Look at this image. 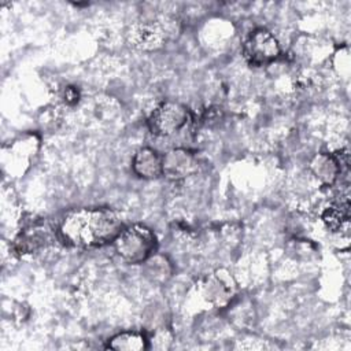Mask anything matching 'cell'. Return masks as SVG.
<instances>
[{
    "label": "cell",
    "instance_id": "1",
    "mask_svg": "<svg viewBox=\"0 0 351 351\" xmlns=\"http://www.w3.org/2000/svg\"><path fill=\"white\" fill-rule=\"evenodd\" d=\"M122 229L119 215L110 208H78L63 217L58 236L70 247L97 248L112 243Z\"/></svg>",
    "mask_w": 351,
    "mask_h": 351
},
{
    "label": "cell",
    "instance_id": "7",
    "mask_svg": "<svg viewBox=\"0 0 351 351\" xmlns=\"http://www.w3.org/2000/svg\"><path fill=\"white\" fill-rule=\"evenodd\" d=\"M136 176L144 180H155L162 176V158L152 148H140L132 160Z\"/></svg>",
    "mask_w": 351,
    "mask_h": 351
},
{
    "label": "cell",
    "instance_id": "5",
    "mask_svg": "<svg viewBox=\"0 0 351 351\" xmlns=\"http://www.w3.org/2000/svg\"><path fill=\"white\" fill-rule=\"evenodd\" d=\"M197 170V158L185 148H173L162 156V176L171 181L185 180Z\"/></svg>",
    "mask_w": 351,
    "mask_h": 351
},
{
    "label": "cell",
    "instance_id": "2",
    "mask_svg": "<svg viewBox=\"0 0 351 351\" xmlns=\"http://www.w3.org/2000/svg\"><path fill=\"white\" fill-rule=\"evenodd\" d=\"M112 243L115 252L121 259L130 265L144 263L152 256L156 248V237L154 232L140 223L122 229Z\"/></svg>",
    "mask_w": 351,
    "mask_h": 351
},
{
    "label": "cell",
    "instance_id": "4",
    "mask_svg": "<svg viewBox=\"0 0 351 351\" xmlns=\"http://www.w3.org/2000/svg\"><path fill=\"white\" fill-rule=\"evenodd\" d=\"M281 53L277 38L266 29L254 30L243 44V55L252 66H266Z\"/></svg>",
    "mask_w": 351,
    "mask_h": 351
},
{
    "label": "cell",
    "instance_id": "11",
    "mask_svg": "<svg viewBox=\"0 0 351 351\" xmlns=\"http://www.w3.org/2000/svg\"><path fill=\"white\" fill-rule=\"evenodd\" d=\"M322 222L330 232L348 230V203L330 206L322 214Z\"/></svg>",
    "mask_w": 351,
    "mask_h": 351
},
{
    "label": "cell",
    "instance_id": "3",
    "mask_svg": "<svg viewBox=\"0 0 351 351\" xmlns=\"http://www.w3.org/2000/svg\"><path fill=\"white\" fill-rule=\"evenodd\" d=\"M188 108L177 101H163L151 112L148 128L154 136L169 137L186 126L189 121Z\"/></svg>",
    "mask_w": 351,
    "mask_h": 351
},
{
    "label": "cell",
    "instance_id": "12",
    "mask_svg": "<svg viewBox=\"0 0 351 351\" xmlns=\"http://www.w3.org/2000/svg\"><path fill=\"white\" fill-rule=\"evenodd\" d=\"M144 263H148V274L152 276L155 281H166V278L171 273V267L169 262L162 256H151Z\"/></svg>",
    "mask_w": 351,
    "mask_h": 351
},
{
    "label": "cell",
    "instance_id": "9",
    "mask_svg": "<svg viewBox=\"0 0 351 351\" xmlns=\"http://www.w3.org/2000/svg\"><path fill=\"white\" fill-rule=\"evenodd\" d=\"M163 27L156 23H143L138 25L132 33V40L140 48H156L163 40Z\"/></svg>",
    "mask_w": 351,
    "mask_h": 351
},
{
    "label": "cell",
    "instance_id": "8",
    "mask_svg": "<svg viewBox=\"0 0 351 351\" xmlns=\"http://www.w3.org/2000/svg\"><path fill=\"white\" fill-rule=\"evenodd\" d=\"M310 170L324 185H332L341 174L336 156L329 154H317L310 162Z\"/></svg>",
    "mask_w": 351,
    "mask_h": 351
},
{
    "label": "cell",
    "instance_id": "10",
    "mask_svg": "<svg viewBox=\"0 0 351 351\" xmlns=\"http://www.w3.org/2000/svg\"><path fill=\"white\" fill-rule=\"evenodd\" d=\"M147 339L140 332H121L108 340L107 348L117 351H141L147 348Z\"/></svg>",
    "mask_w": 351,
    "mask_h": 351
},
{
    "label": "cell",
    "instance_id": "6",
    "mask_svg": "<svg viewBox=\"0 0 351 351\" xmlns=\"http://www.w3.org/2000/svg\"><path fill=\"white\" fill-rule=\"evenodd\" d=\"M53 230L44 222H37L23 229L14 240V250L19 255H27L45 248L53 241Z\"/></svg>",
    "mask_w": 351,
    "mask_h": 351
},
{
    "label": "cell",
    "instance_id": "13",
    "mask_svg": "<svg viewBox=\"0 0 351 351\" xmlns=\"http://www.w3.org/2000/svg\"><path fill=\"white\" fill-rule=\"evenodd\" d=\"M78 97H80V93L77 90V88L74 86H67L64 89V101L67 104H75L78 101Z\"/></svg>",
    "mask_w": 351,
    "mask_h": 351
}]
</instances>
